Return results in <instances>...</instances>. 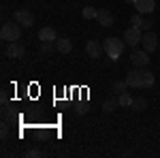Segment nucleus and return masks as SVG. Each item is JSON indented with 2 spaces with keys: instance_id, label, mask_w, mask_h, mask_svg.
Listing matches in <instances>:
<instances>
[{
  "instance_id": "nucleus-1",
  "label": "nucleus",
  "mask_w": 160,
  "mask_h": 158,
  "mask_svg": "<svg viewBox=\"0 0 160 158\" xmlns=\"http://www.w3.org/2000/svg\"><path fill=\"white\" fill-rule=\"evenodd\" d=\"M154 73L152 71H145V69H132L130 73L126 75V84L128 88H135V90H148L154 85Z\"/></svg>"
},
{
  "instance_id": "nucleus-2",
  "label": "nucleus",
  "mask_w": 160,
  "mask_h": 158,
  "mask_svg": "<svg viewBox=\"0 0 160 158\" xmlns=\"http://www.w3.org/2000/svg\"><path fill=\"white\" fill-rule=\"evenodd\" d=\"M102 47H105V54L109 56L111 60H118L122 56L124 47H126V41L124 38H118V37H109L102 41Z\"/></svg>"
},
{
  "instance_id": "nucleus-3",
  "label": "nucleus",
  "mask_w": 160,
  "mask_h": 158,
  "mask_svg": "<svg viewBox=\"0 0 160 158\" xmlns=\"http://www.w3.org/2000/svg\"><path fill=\"white\" fill-rule=\"evenodd\" d=\"M0 37L7 43H13V41H19L22 38V26L17 22H4L2 24V30H0Z\"/></svg>"
},
{
  "instance_id": "nucleus-4",
  "label": "nucleus",
  "mask_w": 160,
  "mask_h": 158,
  "mask_svg": "<svg viewBox=\"0 0 160 158\" xmlns=\"http://www.w3.org/2000/svg\"><path fill=\"white\" fill-rule=\"evenodd\" d=\"M141 45H143V49H145L148 54H154V51L158 49V34H156V32H152V30H148V32H143V38H141Z\"/></svg>"
},
{
  "instance_id": "nucleus-5",
  "label": "nucleus",
  "mask_w": 160,
  "mask_h": 158,
  "mask_svg": "<svg viewBox=\"0 0 160 158\" xmlns=\"http://www.w3.org/2000/svg\"><path fill=\"white\" fill-rule=\"evenodd\" d=\"M141 38H143V30L141 28H137V26H130L126 32H124V41H126V45H130V47H135L141 43Z\"/></svg>"
},
{
  "instance_id": "nucleus-6",
  "label": "nucleus",
  "mask_w": 160,
  "mask_h": 158,
  "mask_svg": "<svg viewBox=\"0 0 160 158\" xmlns=\"http://www.w3.org/2000/svg\"><path fill=\"white\" fill-rule=\"evenodd\" d=\"M130 62H132V66H137V69H145L149 64V54L145 49H135L130 54Z\"/></svg>"
},
{
  "instance_id": "nucleus-7",
  "label": "nucleus",
  "mask_w": 160,
  "mask_h": 158,
  "mask_svg": "<svg viewBox=\"0 0 160 158\" xmlns=\"http://www.w3.org/2000/svg\"><path fill=\"white\" fill-rule=\"evenodd\" d=\"M132 7H135V11L141 13V15H152L154 9H156V0H135Z\"/></svg>"
},
{
  "instance_id": "nucleus-8",
  "label": "nucleus",
  "mask_w": 160,
  "mask_h": 158,
  "mask_svg": "<svg viewBox=\"0 0 160 158\" xmlns=\"http://www.w3.org/2000/svg\"><path fill=\"white\" fill-rule=\"evenodd\" d=\"M15 22L22 26V28H30V26L34 24V15L28 11V9H19V11H15Z\"/></svg>"
},
{
  "instance_id": "nucleus-9",
  "label": "nucleus",
  "mask_w": 160,
  "mask_h": 158,
  "mask_svg": "<svg viewBox=\"0 0 160 158\" xmlns=\"http://www.w3.org/2000/svg\"><path fill=\"white\" fill-rule=\"evenodd\" d=\"M130 24L137 26V28H141L143 32H148V30H152L154 22H152V17H143L141 13H135V15L130 17Z\"/></svg>"
},
{
  "instance_id": "nucleus-10",
  "label": "nucleus",
  "mask_w": 160,
  "mask_h": 158,
  "mask_svg": "<svg viewBox=\"0 0 160 158\" xmlns=\"http://www.w3.org/2000/svg\"><path fill=\"white\" fill-rule=\"evenodd\" d=\"M24 54H26V47L19 43V41H13V43L7 45V56H9V58L19 60V58H24Z\"/></svg>"
},
{
  "instance_id": "nucleus-11",
  "label": "nucleus",
  "mask_w": 160,
  "mask_h": 158,
  "mask_svg": "<svg viewBox=\"0 0 160 158\" xmlns=\"http://www.w3.org/2000/svg\"><path fill=\"white\" fill-rule=\"evenodd\" d=\"M96 22H98L100 26H105V28H109V26L115 24V17H113V13H111L109 9H100L98 15H96Z\"/></svg>"
},
{
  "instance_id": "nucleus-12",
  "label": "nucleus",
  "mask_w": 160,
  "mask_h": 158,
  "mask_svg": "<svg viewBox=\"0 0 160 158\" xmlns=\"http://www.w3.org/2000/svg\"><path fill=\"white\" fill-rule=\"evenodd\" d=\"M86 51H88L90 58H100L105 54V47H102V43H98V41H88Z\"/></svg>"
},
{
  "instance_id": "nucleus-13",
  "label": "nucleus",
  "mask_w": 160,
  "mask_h": 158,
  "mask_svg": "<svg viewBox=\"0 0 160 158\" xmlns=\"http://www.w3.org/2000/svg\"><path fill=\"white\" fill-rule=\"evenodd\" d=\"M38 41H41V43H45V41L56 43V41H58V32H56L53 28H47V26H45V28L38 30Z\"/></svg>"
},
{
  "instance_id": "nucleus-14",
  "label": "nucleus",
  "mask_w": 160,
  "mask_h": 158,
  "mask_svg": "<svg viewBox=\"0 0 160 158\" xmlns=\"http://www.w3.org/2000/svg\"><path fill=\"white\" fill-rule=\"evenodd\" d=\"M56 49L60 51V54H68L71 49H73V41L71 38H66V37H62L56 41Z\"/></svg>"
},
{
  "instance_id": "nucleus-15",
  "label": "nucleus",
  "mask_w": 160,
  "mask_h": 158,
  "mask_svg": "<svg viewBox=\"0 0 160 158\" xmlns=\"http://www.w3.org/2000/svg\"><path fill=\"white\" fill-rule=\"evenodd\" d=\"M118 107H120V100L113 96V98H107V100L102 103V107H100V109L105 111V113H113V111L118 109Z\"/></svg>"
},
{
  "instance_id": "nucleus-16",
  "label": "nucleus",
  "mask_w": 160,
  "mask_h": 158,
  "mask_svg": "<svg viewBox=\"0 0 160 158\" xmlns=\"http://www.w3.org/2000/svg\"><path fill=\"white\" fill-rule=\"evenodd\" d=\"M113 92L120 96V94H124V92H128V84H126V79H118V81H113Z\"/></svg>"
},
{
  "instance_id": "nucleus-17",
  "label": "nucleus",
  "mask_w": 160,
  "mask_h": 158,
  "mask_svg": "<svg viewBox=\"0 0 160 158\" xmlns=\"http://www.w3.org/2000/svg\"><path fill=\"white\" fill-rule=\"evenodd\" d=\"M130 107H132V111H143L145 107H148V100H145L143 96L132 98V105H130Z\"/></svg>"
},
{
  "instance_id": "nucleus-18",
  "label": "nucleus",
  "mask_w": 160,
  "mask_h": 158,
  "mask_svg": "<svg viewBox=\"0 0 160 158\" xmlns=\"http://www.w3.org/2000/svg\"><path fill=\"white\" fill-rule=\"evenodd\" d=\"M118 100H120V107H130V105H132V96H130L128 92L120 94V96H118Z\"/></svg>"
},
{
  "instance_id": "nucleus-19",
  "label": "nucleus",
  "mask_w": 160,
  "mask_h": 158,
  "mask_svg": "<svg viewBox=\"0 0 160 158\" xmlns=\"http://www.w3.org/2000/svg\"><path fill=\"white\" fill-rule=\"evenodd\" d=\"M81 15H83V19H96V15H98V11H96V9H92V7H86Z\"/></svg>"
},
{
  "instance_id": "nucleus-20",
  "label": "nucleus",
  "mask_w": 160,
  "mask_h": 158,
  "mask_svg": "<svg viewBox=\"0 0 160 158\" xmlns=\"http://www.w3.org/2000/svg\"><path fill=\"white\" fill-rule=\"evenodd\" d=\"M53 49H56V43H49V41L41 43V51H43V54H51Z\"/></svg>"
},
{
  "instance_id": "nucleus-21",
  "label": "nucleus",
  "mask_w": 160,
  "mask_h": 158,
  "mask_svg": "<svg viewBox=\"0 0 160 158\" xmlns=\"http://www.w3.org/2000/svg\"><path fill=\"white\" fill-rule=\"evenodd\" d=\"M26 156H28V158H38V156H41V150L32 147V150H28V152H26Z\"/></svg>"
},
{
  "instance_id": "nucleus-22",
  "label": "nucleus",
  "mask_w": 160,
  "mask_h": 158,
  "mask_svg": "<svg viewBox=\"0 0 160 158\" xmlns=\"http://www.w3.org/2000/svg\"><path fill=\"white\" fill-rule=\"evenodd\" d=\"M0 135H2V139H7V135H9V126H7V124H2V130H0Z\"/></svg>"
},
{
  "instance_id": "nucleus-23",
  "label": "nucleus",
  "mask_w": 160,
  "mask_h": 158,
  "mask_svg": "<svg viewBox=\"0 0 160 158\" xmlns=\"http://www.w3.org/2000/svg\"><path fill=\"white\" fill-rule=\"evenodd\" d=\"M77 113H79V115H83V113H88V105H79V109H77Z\"/></svg>"
},
{
  "instance_id": "nucleus-24",
  "label": "nucleus",
  "mask_w": 160,
  "mask_h": 158,
  "mask_svg": "<svg viewBox=\"0 0 160 158\" xmlns=\"http://www.w3.org/2000/svg\"><path fill=\"white\" fill-rule=\"evenodd\" d=\"M124 2H135V0H124Z\"/></svg>"
}]
</instances>
